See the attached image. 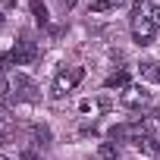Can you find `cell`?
I'll list each match as a JSON object with an SVG mask.
<instances>
[{
	"mask_svg": "<svg viewBox=\"0 0 160 160\" xmlns=\"http://www.w3.org/2000/svg\"><path fill=\"white\" fill-rule=\"evenodd\" d=\"M154 35H157V25L148 19V16H141L138 10L132 13V38H135V44H151L154 41Z\"/></svg>",
	"mask_w": 160,
	"mask_h": 160,
	"instance_id": "obj_3",
	"label": "cell"
},
{
	"mask_svg": "<svg viewBox=\"0 0 160 160\" xmlns=\"http://www.w3.org/2000/svg\"><path fill=\"white\" fill-rule=\"evenodd\" d=\"M0 25H3V13H0Z\"/></svg>",
	"mask_w": 160,
	"mask_h": 160,
	"instance_id": "obj_16",
	"label": "cell"
},
{
	"mask_svg": "<svg viewBox=\"0 0 160 160\" xmlns=\"http://www.w3.org/2000/svg\"><path fill=\"white\" fill-rule=\"evenodd\" d=\"M157 82H160V69H157Z\"/></svg>",
	"mask_w": 160,
	"mask_h": 160,
	"instance_id": "obj_18",
	"label": "cell"
},
{
	"mask_svg": "<svg viewBox=\"0 0 160 160\" xmlns=\"http://www.w3.org/2000/svg\"><path fill=\"white\" fill-rule=\"evenodd\" d=\"M0 122H3V116H0Z\"/></svg>",
	"mask_w": 160,
	"mask_h": 160,
	"instance_id": "obj_19",
	"label": "cell"
},
{
	"mask_svg": "<svg viewBox=\"0 0 160 160\" xmlns=\"http://www.w3.org/2000/svg\"><path fill=\"white\" fill-rule=\"evenodd\" d=\"M157 69H160V63H141V75L144 78H154L157 82Z\"/></svg>",
	"mask_w": 160,
	"mask_h": 160,
	"instance_id": "obj_12",
	"label": "cell"
},
{
	"mask_svg": "<svg viewBox=\"0 0 160 160\" xmlns=\"http://www.w3.org/2000/svg\"><path fill=\"white\" fill-rule=\"evenodd\" d=\"M0 160H10V157H3V154H0Z\"/></svg>",
	"mask_w": 160,
	"mask_h": 160,
	"instance_id": "obj_17",
	"label": "cell"
},
{
	"mask_svg": "<svg viewBox=\"0 0 160 160\" xmlns=\"http://www.w3.org/2000/svg\"><path fill=\"white\" fill-rule=\"evenodd\" d=\"M16 63H35L38 60V44L35 41H28V38H22V41H16L13 44V53H10Z\"/></svg>",
	"mask_w": 160,
	"mask_h": 160,
	"instance_id": "obj_5",
	"label": "cell"
},
{
	"mask_svg": "<svg viewBox=\"0 0 160 160\" xmlns=\"http://www.w3.org/2000/svg\"><path fill=\"white\" fill-rule=\"evenodd\" d=\"M122 0H94L91 3V13H107V10H113V7H119Z\"/></svg>",
	"mask_w": 160,
	"mask_h": 160,
	"instance_id": "obj_11",
	"label": "cell"
},
{
	"mask_svg": "<svg viewBox=\"0 0 160 160\" xmlns=\"http://www.w3.org/2000/svg\"><path fill=\"white\" fill-rule=\"evenodd\" d=\"M60 3H63V10H72V7L78 3V0H60Z\"/></svg>",
	"mask_w": 160,
	"mask_h": 160,
	"instance_id": "obj_15",
	"label": "cell"
},
{
	"mask_svg": "<svg viewBox=\"0 0 160 160\" xmlns=\"http://www.w3.org/2000/svg\"><path fill=\"white\" fill-rule=\"evenodd\" d=\"M22 160H41V154L32 151V148H25V151H22Z\"/></svg>",
	"mask_w": 160,
	"mask_h": 160,
	"instance_id": "obj_14",
	"label": "cell"
},
{
	"mask_svg": "<svg viewBox=\"0 0 160 160\" xmlns=\"http://www.w3.org/2000/svg\"><path fill=\"white\" fill-rule=\"evenodd\" d=\"M98 157H101V160H119V148H116L113 141H104V144L98 148Z\"/></svg>",
	"mask_w": 160,
	"mask_h": 160,
	"instance_id": "obj_10",
	"label": "cell"
},
{
	"mask_svg": "<svg viewBox=\"0 0 160 160\" xmlns=\"http://www.w3.org/2000/svg\"><path fill=\"white\" fill-rule=\"evenodd\" d=\"M135 10H138L141 16H148L154 25H160V0H138Z\"/></svg>",
	"mask_w": 160,
	"mask_h": 160,
	"instance_id": "obj_7",
	"label": "cell"
},
{
	"mask_svg": "<svg viewBox=\"0 0 160 160\" xmlns=\"http://www.w3.org/2000/svg\"><path fill=\"white\" fill-rule=\"evenodd\" d=\"M7 94H10V82H7V78H3V75H0V101H3Z\"/></svg>",
	"mask_w": 160,
	"mask_h": 160,
	"instance_id": "obj_13",
	"label": "cell"
},
{
	"mask_svg": "<svg viewBox=\"0 0 160 160\" xmlns=\"http://www.w3.org/2000/svg\"><path fill=\"white\" fill-rule=\"evenodd\" d=\"M151 135V129H148V122H122V126H113L110 129V138L113 141H144Z\"/></svg>",
	"mask_w": 160,
	"mask_h": 160,
	"instance_id": "obj_2",
	"label": "cell"
},
{
	"mask_svg": "<svg viewBox=\"0 0 160 160\" xmlns=\"http://www.w3.org/2000/svg\"><path fill=\"white\" fill-rule=\"evenodd\" d=\"M122 107H129V110H138V107H151V91H144V88H126L122 91Z\"/></svg>",
	"mask_w": 160,
	"mask_h": 160,
	"instance_id": "obj_6",
	"label": "cell"
},
{
	"mask_svg": "<svg viewBox=\"0 0 160 160\" xmlns=\"http://www.w3.org/2000/svg\"><path fill=\"white\" fill-rule=\"evenodd\" d=\"M13 91H16V98H19V101H28V104H38V101H41L38 85L32 82L28 75H22V72H16V78H13Z\"/></svg>",
	"mask_w": 160,
	"mask_h": 160,
	"instance_id": "obj_4",
	"label": "cell"
},
{
	"mask_svg": "<svg viewBox=\"0 0 160 160\" xmlns=\"http://www.w3.org/2000/svg\"><path fill=\"white\" fill-rule=\"evenodd\" d=\"M104 88H119V91H126V88H129V72H113L107 82H104Z\"/></svg>",
	"mask_w": 160,
	"mask_h": 160,
	"instance_id": "obj_8",
	"label": "cell"
},
{
	"mask_svg": "<svg viewBox=\"0 0 160 160\" xmlns=\"http://www.w3.org/2000/svg\"><path fill=\"white\" fill-rule=\"evenodd\" d=\"M28 7H32V16H35V22H38V25H47V22H50V16H47V7L41 3V0H32Z\"/></svg>",
	"mask_w": 160,
	"mask_h": 160,
	"instance_id": "obj_9",
	"label": "cell"
},
{
	"mask_svg": "<svg viewBox=\"0 0 160 160\" xmlns=\"http://www.w3.org/2000/svg\"><path fill=\"white\" fill-rule=\"evenodd\" d=\"M82 75H85V69L82 66H69V69H60L57 75H53V85H50V94L53 98H63V94H69L78 82H82Z\"/></svg>",
	"mask_w": 160,
	"mask_h": 160,
	"instance_id": "obj_1",
	"label": "cell"
}]
</instances>
